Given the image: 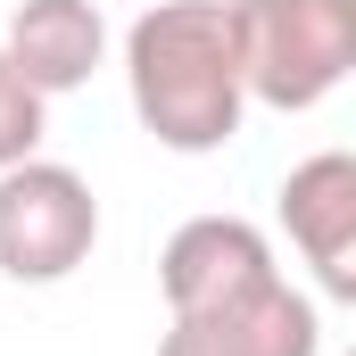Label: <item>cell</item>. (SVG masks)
Wrapping results in <instances>:
<instances>
[{
  "instance_id": "cell-8",
  "label": "cell",
  "mask_w": 356,
  "mask_h": 356,
  "mask_svg": "<svg viewBox=\"0 0 356 356\" xmlns=\"http://www.w3.org/2000/svg\"><path fill=\"white\" fill-rule=\"evenodd\" d=\"M42 91L25 83L17 67H8V50H0V166H17V158H33L42 149Z\"/></svg>"
},
{
  "instance_id": "cell-3",
  "label": "cell",
  "mask_w": 356,
  "mask_h": 356,
  "mask_svg": "<svg viewBox=\"0 0 356 356\" xmlns=\"http://www.w3.org/2000/svg\"><path fill=\"white\" fill-rule=\"evenodd\" d=\"M99 241V199L75 166L17 158L0 166V273L8 282H67Z\"/></svg>"
},
{
  "instance_id": "cell-7",
  "label": "cell",
  "mask_w": 356,
  "mask_h": 356,
  "mask_svg": "<svg viewBox=\"0 0 356 356\" xmlns=\"http://www.w3.org/2000/svg\"><path fill=\"white\" fill-rule=\"evenodd\" d=\"M0 50H8V67L42 99H58V91H83L108 67V17L91 0H25L8 17V42Z\"/></svg>"
},
{
  "instance_id": "cell-1",
  "label": "cell",
  "mask_w": 356,
  "mask_h": 356,
  "mask_svg": "<svg viewBox=\"0 0 356 356\" xmlns=\"http://www.w3.org/2000/svg\"><path fill=\"white\" fill-rule=\"evenodd\" d=\"M124 83L133 116L158 149L207 158L241 133V58H232V8L224 0H158L124 33Z\"/></svg>"
},
{
  "instance_id": "cell-4",
  "label": "cell",
  "mask_w": 356,
  "mask_h": 356,
  "mask_svg": "<svg viewBox=\"0 0 356 356\" xmlns=\"http://www.w3.org/2000/svg\"><path fill=\"white\" fill-rule=\"evenodd\" d=\"M282 282L273 266V241L249 216H191L175 224V241L158 249V290H166V315H207V307H232L249 290Z\"/></svg>"
},
{
  "instance_id": "cell-6",
  "label": "cell",
  "mask_w": 356,
  "mask_h": 356,
  "mask_svg": "<svg viewBox=\"0 0 356 356\" xmlns=\"http://www.w3.org/2000/svg\"><path fill=\"white\" fill-rule=\"evenodd\" d=\"M158 356H323V323H315V298L266 282L232 307H207V315H175Z\"/></svg>"
},
{
  "instance_id": "cell-2",
  "label": "cell",
  "mask_w": 356,
  "mask_h": 356,
  "mask_svg": "<svg viewBox=\"0 0 356 356\" xmlns=\"http://www.w3.org/2000/svg\"><path fill=\"white\" fill-rule=\"evenodd\" d=\"M241 91L266 108H315L356 67V0H224Z\"/></svg>"
},
{
  "instance_id": "cell-5",
  "label": "cell",
  "mask_w": 356,
  "mask_h": 356,
  "mask_svg": "<svg viewBox=\"0 0 356 356\" xmlns=\"http://www.w3.org/2000/svg\"><path fill=\"white\" fill-rule=\"evenodd\" d=\"M282 232L315 266L323 298H356V158L315 149L307 166L282 175Z\"/></svg>"
}]
</instances>
